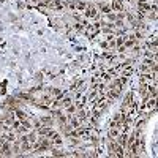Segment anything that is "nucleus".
<instances>
[{
    "mask_svg": "<svg viewBox=\"0 0 158 158\" xmlns=\"http://www.w3.org/2000/svg\"><path fill=\"white\" fill-rule=\"evenodd\" d=\"M84 13H86L87 17H92V19H95V17L98 16V8L93 7V5H87V8L84 10Z\"/></svg>",
    "mask_w": 158,
    "mask_h": 158,
    "instance_id": "obj_1",
    "label": "nucleus"
},
{
    "mask_svg": "<svg viewBox=\"0 0 158 158\" xmlns=\"http://www.w3.org/2000/svg\"><path fill=\"white\" fill-rule=\"evenodd\" d=\"M112 10H115V11H122L123 10V5H122V2H120V0H114L112 2Z\"/></svg>",
    "mask_w": 158,
    "mask_h": 158,
    "instance_id": "obj_2",
    "label": "nucleus"
}]
</instances>
